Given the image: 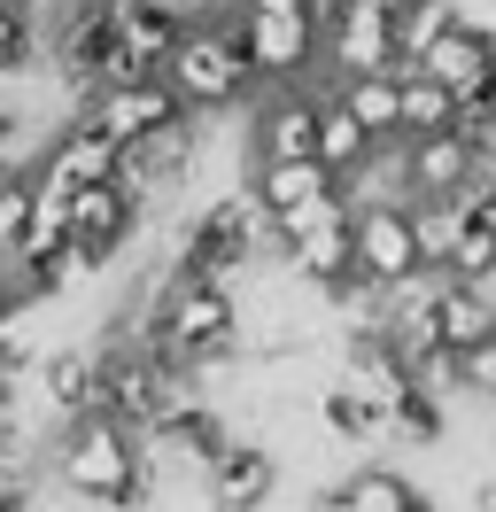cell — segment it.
<instances>
[{"label": "cell", "instance_id": "cell-7", "mask_svg": "<svg viewBox=\"0 0 496 512\" xmlns=\"http://www.w3.org/2000/svg\"><path fill=\"white\" fill-rule=\"evenodd\" d=\"M318 156V86H264L248 109V163Z\"/></svg>", "mask_w": 496, "mask_h": 512}, {"label": "cell", "instance_id": "cell-9", "mask_svg": "<svg viewBox=\"0 0 496 512\" xmlns=\"http://www.w3.org/2000/svg\"><path fill=\"white\" fill-rule=\"evenodd\" d=\"M396 171H403V202H458V194L481 187V163H473V148H465V132L403 140Z\"/></svg>", "mask_w": 496, "mask_h": 512}, {"label": "cell", "instance_id": "cell-34", "mask_svg": "<svg viewBox=\"0 0 496 512\" xmlns=\"http://www.w3.org/2000/svg\"><path fill=\"white\" fill-rule=\"evenodd\" d=\"M8 171H16V163H0V179H8Z\"/></svg>", "mask_w": 496, "mask_h": 512}, {"label": "cell", "instance_id": "cell-10", "mask_svg": "<svg viewBox=\"0 0 496 512\" xmlns=\"http://www.w3.org/2000/svg\"><path fill=\"white\" fill-rule=\"evenodd\" d=\"M202 489H210V512H264V505H272V489H279L272 443L233 435V443H225L210 466H202Z\"/></svg>", "mask_w": 496, "mask_h": 512}, {"label": "cell", "instance_id": "cell-3", "mask_svg": "<svg viewBox=\"0 0 496 512\" xmlns=\"http://www.w3.org/2000/svg\"><path fill=\"white\" fill-rule=\"evenodd\" d=\"M272 233H279V264H287L303 288L334 295V288L357 280V202H349V194L318 202L303 218H272Z\"/></svg>", "mask_w": 496, "mask_h": 512}, {"label": "cell", "instance_id": "cell-35", "mask_svg": "<svg viewBox=\"0 0 496 512\" xmlns=\"http://www.w3.org/2000/svg\"><path fill=\"white\" fill-rule=\"evenodd\" d=\"M31 8H39V0H31Z\"/></svg>", "mask_w": 496, "mask_h": 512}, {"label": "cell", "instance_id": "cell-19", "mask_svg": "<svg viewBox=\"0 0 496 512\" xmlns=\"http://www.w3.org/2000/svg\"><path fill=\"white\" fill-rule=\"evenodd\" d=\"M39 388H47V412L70 427V419L101 412V396H93V350H62L39 365Z\"/></svg>", "mask_w": 496, "mask_h": 512}, {"label": "cell", "instance_id": "cell-18", "mask_svg": "<svg viewBox=\"0 0 496 512\" xmlns=\"http://www.w3.org/2000/svg\"><path fill=\"white\" fill-rule=\"evenodd\" d=\"M349 117L372 132V148H403V70H372V78H334Z\"/></svg>", "mask_w": 496, "mask_h": 512}, {"label": "cell", "instance_id": "cell-17", "mask_svg": "<svg viewBox=\"0 0 496 512\" xmlns=\"http://www.w3.org/2000/svg\"><path fill=\"white\" fill-rule=\"evenodd\" d=\"M372 156H380V148H372V132L349 117V101H341L334 78H326V86H318V163H326L341 187H349V179H357Z\"/></svg>", "mask_w": 496, "mask_h": 512}, {"label": "cell", "instance_id": "cell-30", "mask_svg": "<svg viewBox=\"0 0 496 512\" xmlns=\"http://www.w3.org/2000/svg\"><path fill=\"white\" fill-rule=\"evenodd\" d=\"M16 140H24V117H16V109H0V163H16Z\"/></svg>", "mask_w": 496, "mask_h": 512}, {"label": "cell", "instance_id": "cell-29", "mask_svg": "<svg viewBox=\"0 0 496 512\" xmlns=\"http://www.w3.org/2000/svg\"><path fill=\"white\" fill-rule=\"evenodd\" d=\"M31 373V342L24 334H0V381H24Z\"/></svg>", "mask_w": 496, "mask_h": 512}, {"label": "cell", "instance_id": "cell-16", "mask_svg": "<svg viewBox=\"0 0 496 512\" xmlns=\"http://www.w3.org/2000/svg\"><path fill=\"white\" fill-rule=\"evenodd\" d=\"M434 334H442V350H450V357L473 350V342H489V334H496V295L473 288V280L434 272Z\"/></svg>", "mask_w": 496, "mask_h": 512}, {"label": "cell", "instance_id": "cell-27", "mask_svg": "<svg viewBox=\"0 0 496 512\" xmlns=\"http://www.w3.org/2000/svg\"><path fill=\"white\" fill-rule=\"evenodd\" d=\"M458 396L496 404V334H489V342H473V350H458Z\"/></svg>", "mask_w": 496, "mask_h": 512}, {"label": "cell", "instance_id": "cell-5", "mask_svg": "<svg viewBox=\"0 0 496 512\" xmlns=\"http://www.w3.org/2000/svg\"><path fill=\"white\" fill-rule=\"evenodd\" d=\"M427 272V249H419V210L411 202H357V280L380 295L411 288Z\"/></svg>", "mask_w": 496, "mask_h": 512}, {"label": "cell", "instance_id": "cell-23", "mask_svg": "<svg viewBox=\"0 0 496 512\" xmlns=\"http://www.w3.org/2000/svg\"><path fill=\"white\" fill-rule=\"evenodd\" d=\"M450 24H458V0H411V8H396V70H419V55Z\"/></svg>", "mask_w": 496, "mask_h": 512}, {"label": "cell", "instance_id": "cell-8", "mask_svg": "<svg viewBox=\"0 0 496 512\" xmlns=\"http://www.w3.org/2000/svg\"><path fill=\"white\" fill-rule=\"evenodd\" d=\"M233 24H241L256 86H303L318 70V16H241L233 8Z\"/></svg>", "mask_w": 496, "mask_h": 512}, {"label": "cell", "instance_id": "cell-26", "mask_svg": "<svg viewBox=\"0 0 496 512\" xmlns=\"http://www.w3.org/2000/svg\"><path fill=\"white\" fill-rule=\"evenodd\" d=\"M31 210H39V194H31V171H8L0 179V256L16 249L31 233Z\"/></svg>", "mask_w": 496, "mask_h": 512}, {"label": "cell", "instance_id": "cell-24", "mask_svg": "<svg viewBox=\"0 0 496 512\" xmlns=\"http://www.w3.org/2000/svg\"><path fill=\"white\" fill-rule=\"evenodd\" d=\"M341 497L357 512H403V505H419L427 489L411 474H396V466H357V474H341Z\"/></svg>", "mask_w": 496, "mask_h": 512}, {"label": "cell", "instance_id": "cell-15", "mask_svg": "<svg viewBox=\"0 0 496 512\" xmlns=\"http://www.w3.org/2000/svg\"><path fill=\"white\" fill-rule=\"evenodd\" d=\"M194 148H202V132H194V117H179V125H163L155 140H140V148H124V187H140L155 202V194H171L194 171Z\"/></svg>", "mask_w": 496, "mask_h": 512}, {"label": "cell", "instance_id": "cell-32", "mask_svg": "<svg viewBox=\"0 0 496 512\" xmlns=\"http://www.w3.org/2000/svg\"><path fill=\"white\" fill-rule=\"evenodd\" d=\"M403 512H442V505H434V497H419V505H403Z\"/></svg>", "mask_w": 496, "mask_h": 512}, {"label": "cell", "instance_id": "cell-1", "mask_svg": "<svg viewBox=\"0 0 496 512\" xmlns=\"http://www.w3.org/2000/svg\"><path fill=\"white\" fill-rule=\"evenodd\" d=\"M55 481L70 489V497L101 505V512H140L148 505V481H155V450H148V435H132L124 419L86 412V419L62 427Z\"/></svg>", "mask_w": 496, "mask_h": 512}, {"label": "cell", "instance_id": "cell-31", "mask_svg": "<svg viewBox=\"0 0 496 512\" xmlns=\"http://www.w3.org/2000/svg\"><path fill=\"white\" fill-rule=\"evenodd\" d=\"M310 512H357V505L341 497V481H334V489H318V497H310Z\"/></svg>", "mask_w": 496, "mask_h": 512}, {"label": "cell", "instance_id": "cell-20", "mask_svg": "<svg viewBox=\"0 0 496 512\" xmlns=\"http://www.w3.org/2000/svg\"><path fill=\"white\" fill-rule=\"evenodd\" d=\"M148 443H155V450H171V458H194V466H210L217 450L233 443V427H225V412H210V404H186L171 427H155Z\"/></svg>", "mask_w": 496, "mask_h": 512}, {"label": "cell", "instance_id": "cell-2", "mask_svg": "<svg viewBox=\"0 0 496 512\" xmlns=\"http://www.w3.org/2000/svg\"><path fill=\"white\" fill-rule=\"evenodd\" d=\"M163 86L179 94L186 117H225V109H241L256 101V70H248V47H241V24H233V8H210V16H194L179 39V55L163 70Z\"/></svg>", "mask_w": 496, "mask_h": 512}, {"label": "cell", "instance_id": "cell-13", "mask_svg": "<svg viewBox=\"0 0 496 512\" xmlns=\"http://www.w3.org/2000/svg\"><path fill=\"white\" fill-rule=\"evenodd\" d=\"M419 78H434L442 94H458V109H465V101H481V94H489V78H496V32H481V24H465V16H458V24L419 55Z\"/></svg>", "mask_w": 496, "mask_h": 512}, {"label": "cell", "instance_id": "cell-33", "mask_svg": "<svg viewBox=\"0 0 496 512\" xmlns=\"http://www.w3.org/2000/svg\"><path fill=\"white\" fill-rule=\"evenodd\" d=\"M0 319H16V311H8V288H0Z\"/></svg>", "mask_w": 496, "mask_h": 512}, {"label": "cell", "instance_id": "cell-14", "mask_svg": "<svg viewBox=\"0 0 496 512\" xmlns=\"http://www.w3.org/2000/svg\"><path fill=\"white\" fill-rule=\"evenodd\" d=\"M248 194H256L272 218H303V210H318V202H334L341 179H334L318 156H295V163H248Z\"/></svg>", "mask_w": 496, "mask_h": 512}, {"label": "cell", "instance_id": "cell-4", "mask_svg": "<svg viewBox=\"0 0 496 512\" xmlns=\"http://www.w3.org/2000/svg\"><path fill=\"white\" fill-rule=\"evenodd\" d=\"M318 70H334V78L396 70V8L388 0H334V8H318Z\"/></svg>", "mask_w": 496, "mask_h": 512}, {"label": "cell", "instance_id": "cell-28", "mask_svg": "<svg viewBox=\"0 0 496 512\" xmlns=\"http://www.w3.org/2000/svg\"><path fill=\"white\" fill-rule=\"evenodd\" d=\"M241 16H318V0H225Z\"/></svg>", "mask_w": 496, "mask_h": 512}, {"label": "cell", "instance_id": "cell-11", "mask_svg": "<svg viewBox=\"0 0 496 512\" xmlns=\"http://www.w3.org/2000/svg\"><path fill=\"white\" fill-rule=\"evenodd\" d=\"M31 171H47V179H62V187H109V179H124V148L109 140V132L93 125L86 109L70 117V125H55V140L39 148V163Z\"/></svg>", "mask_w": 496, "mask_h": 512}, {"label": "cell", "instance_id": "cell-22", "mask_svg": "<svg viewBox=\"0 0 496 512\" xmlns=\"http://www.w3.org/2000/svg\"><path fill=\"white\" fill-rule=\"evenodd\" d=\"M434 132H458V94H442L434 78L403 70V140H434Z\"/></svg>", "mask_w": 496, "mask_h": 512}, {"label": "cell", "instance_id": "cell-6", "mask_svg": "<svg viewBox=\"0 0 496 512\" xmlns=\"http://www.w3.org/2000/svg\"><path fill=\"white\" fill-rule=\"evenodd\" d=\"M140 218H148V194L124 187V179L70 194V280H78V272H101V264L140 233Z\"/></svg>", "mask_w": 496, "mask_h": 512}, {"label": "cell", "instance_id": "cell-21", "mask_svg": "<svg viewBox=\"0 0 496 512\" xmlns=\"http://www.w3.org/2000/svg\"><path fill=\"white\" fill-rule=\"evenodd\" d=\"M310 412H318V427L326 435H341V443H380L388 427H380V412H372L357 388H341V381H326L318 396H310Z\"/></svg>", "mask_w": 496, "mask_h": 512}, {"label": "cell", "instance_id": "cell-25", "mask_svg": "<svg viewBox=\"0 0 496 512\" xmlns=\"http://www.w3.org/2000/svg\"><path fill=\"white\" fill-rule=\"evenodd\" d=\"M31 55H39V16H31V0H0V78H16Z\"/></svg>", "mask_w": 496, "mask_h": 512}, {"label": "cell", "instance_id": "cell-12", "mask_svg": "<svg viewBox=\"0 0 496 512\" xmlns=\"http://www.w3.org/2000/svg\"><path fill=\"white\" fill-rule=\"evenodd\" d=\"M86 117L109 132L117 148H140V140H155L163 125H179L186 109H179V94H171L163 78H132V86H101V94L86 101Z\"/></svg>", "mask_w": 496, "mask_h": 512}]
</instances>
